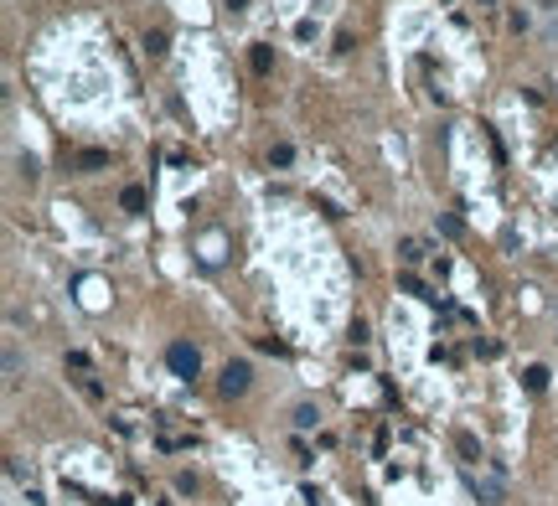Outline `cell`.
<instances>
[{
	"label": "cell",
	"mask_w": 558,
	"mask_h": 506,
	"mask_svg": "<svg viewBox=\"0 0 558 506\" xmlns=\"http://www.w3.org/2000/svg\"><path fill=\"white\" fill-rule=\"evenodd\" d=\"M289 419H295V429H316L321 408H316V403H295V413H289Z\"/></svg>",
	"instance_id": "4"
},
{
	"label": "cell",
	"mask_w": 558,
	"mask_h": 506,
	"mask_svg": "<svg viewBox=\"0 0 558 506\" xmlns=\"http://www.w3.org/2000/svg\"><path fill=\"white\" fill-rule=\"evenodd\" d=\"M398 253H404V263H419V258H424V243H419V238H404V243H398Z\"/></svg>",
	"instance_id": "8"
},
{
	"label": "cell",
	"mask_w": 558,
	"mask_h": 506,
	"mask_svg": "<svg viewBox=\"0 0 558 506\" xmlns=\"http://www.w3.org/2000/svg\"><path fill=\"white\" fill-rule=\"evenodd\" d=\"M471 486H476L481 506H502V496H507V486H502V475H481V480H471Z\"/></svg>",
	"instance_id": "3"
},
{
	"label": "cell",
	"mask_w": 558,
	"mask_h": 506,
	"mask_svg": "<svg viewBox=\"0 0 558 506\" xmlns=\"http://www.w3.org/2000/svg\"><path fill=\"white\" fill-rule=\"evenodd\" d=\"M548 388V367H527V393H543Z\"/></svg>",
	"instance_id": "9"
},
{
	"label": "cell",
	"mask_w": 558,
	"mask_h": 506,
	"mask_svg": "<svg viewBox=\"0 0 558 506\" xmlns=\"http://www.w3.org/2000/svg\"><path fill=\"white\" fill-rule=\"evenodd\" d=\"M455 445H460V455H465V465H476V460H481V450H476V439H471V434H460Z\"/></svg>",
	"instance_id": "11"
},
{
	"label": "cell",
	"mask_w": 558,
	"mask_h": 506,
	"mask_svg": "<svg viewBox=\"0 0 558 506\" xmlns=\"http://www.w3.org/2000/svg\"><path fill=\"white\" fill-rule=\"evenodd\" d=\"M119 202H124V212H145V191H140V186H124Z\"/></svg>",
	"instance_id": "6"
},
{
	"label": "cell",
	"mask_w": 558,
	"mask_h": 506,
	"mask_svg": "<svg viewBox=\"0 0 558 506\" xmlns=\"http://www.w3.org/2000/svg\"><path fill=\"white\" fill-rule=\"evenodd\" d=\"M6 378L21 383V351H16V346H6Z\"/></svg>",
	"instance_id": "10"
},
{
	"label": "cell",
	"mask_w": 558,
	"mask_h": 506,
	"mask_svg": "<svg viewBox=\"0 0 558 506\" xmlns=\"http://www.w3.org/2000/svg\"><path fill=\"white\" fill-rule=\"evenodd\" d=\"M104 161H109V156H104V150H83V156H78V166H83V171H99Z\"/></svg>",
	"instance_id": "12"
},
{
	"label": "cell",
	"mask_w": 558,
	"mask_h": 506,
	"mask_svg": "<svg viewBox=\"0 0 558 506\" xmlns=\"http://www.w3.org/2000/svg\"><path fill=\"white\" fill-rule=\"evenodd\" d=\"M249 62H254V73H269V68H274V52H269V47H254Z\"/></svg>",
	"instance_id": "7"
},
{
	"label": "cell",
	"mask_w": 558,
	"mask_h": 506,
	"mask_svg": "<svg viewBox=\"0 0 558 506\" xmlns=\"http://www.w3.org/2000/svg\"><path fill=\"white\" fill-rule=\"evenodd\" d=\"M249 388H254V367L249 362H228V367H222V383H217L222 398H243Z\"/></svg>",
	"instance_id": "2"
},
{
	"label": "cell",
	"mask_w": 558,
	"mask_h": 506,
	"mask_svg": "<svg viewBox=\"0 0 558 506\" xmlns=\"http://www.w3.org/2000/svg\"><path fill=\"white\" fill-rule=\"evenodd\" d=\"M222 11H228V16H243V11H249V0H222Z\"/></svg>",
	"instance_id": "14"
},
{
	"label": "cell",
	"mask_w": 558,
	"mask_h": 506,
	"mask_svg": "<svg viewBox=\"0 0 558 506\" xmlns=\"http://www.w3.org/2000/svg\"><path fill=\"white\" fill-rule=\"evenodd\" d=\"M269 161H274V166H289V161H295V150H289V145H274Z\"/></svg>",
	"instance_id": "13"
},
{
	"label": "cell",
	"mask_w": 558,
	"mask_h": 506,
	"mask_svg": "<svg viewBox=\"0 0 558 506\" xmlns=\"http://www.w3.org/2000/svg\"><path fill=\"white\" fill-rule=\"evenodd\" d=\"M145 52H150V57H166V52H171L166 31H145Z\"/></svg>",
	"instance_id": "5"
},
{
	"label": "cell",
	"mask_w": 558,
	"mask_h": 506,
	"mask_svg": "<svg viewBox=\"0 0 558 506\" xmlns=\"http://www.w3.org/2000/svg\"><path fill=\"white\" fill-rule=\"evenodd\" d=\"M166 367H171L181 383H191L196 372H202V351H196L191 341H171V346H166Z\"/></svg>",
	"instance_id": "1"
}]
</instances>
